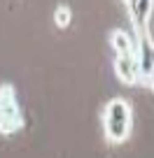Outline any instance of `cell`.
Listing matches in <instances>:
<instances>
[{
    "mask_svg": "<svg viewBox=\"0 0 154 158\" xmlns=\"http://www.w3.org/2000/svg\"><path fill=\"white\" fill-rule=\"evenodd\" d=\"M112 47L117 51V56H131V54H135L138 40L131 37L126 30H114L112 33Z\"/></svg>",
    "mask_w": 154,
    "mask_h": 158,
    "instance_id": "5b68a950",
    "label": "cell"
},
{
    "mask_svg": "<svg viewBox=\"0 0 154 158\" xmlns=\"http://www.w3.org/2000/svg\"><path fill=\"white\" fill-rule=\"evenodd\" d=\"M114 70H117V77H119L124 84H129V86L140 84V68H138V58H135V54L117 56V58H114Z\"/></svg>",
    "mask_w": 154,
    "mask_h": 158,
    "instance_id": "277c9868",
    "label": "cell"
},
{
    "mask_svg": "<svg viewBox=\"0 0 154 158\" xmlns=\"http://www.w3.org/2000/svg\"><path fill=\"white\" fill-rule=\"evenodd\" d=\"M70 10L68 7H59V10H56V14H54V21H56V26H59V28H68L70 26Z\"/></svg>",
    "mask_w": 154,
    "mask_h": 158,
    "instance_id": "8992f818",
    "label": "cell"
},
{
    "mask_svg": "<svg viewBox=\"0 0 154 158\" xmlns=\"http://www.w3.org/2000/svg\"><path fill=\"white\" fill-rule=\"evenodd\" d=\"M24 128V116H21L19 102H16L14 89L10 84L0 86V133L12 135Z\"/></svg>",
    "mask_w": 154,
    "mask_h": 158,
    "instance_id": "7a4b0ae2",
    "label": "cell"
},
{
    "mask_svg": "<svg viewBox=\"0 0 154 158\" xmlns=\"http://www.w3.org/2000/svg\"><path fill=\"white\" fill-rule=\"evenodd\" d=\"M135 58H138V68H140V84L152 89L154 86V37L138 35Z\"/></svg>",
    "mask_w": 154,
    "mask_h": 158,
    "instance_id": "3957f363",
    "label": "cell"
},
{
    "mask_svg": "<svg viewBox=\"0 0 154 158\" xmlns=\"http://www.w3.org/2000/svg\"><path fill=\"white\" fill-rule=\"evenodd\" d=\"M103 130L112 144L126 142L131 133V105L124 98H112L103 109Z\"/></svg>",
    "mask_w": 154,
    "mask_h": 158,
    "instance_id": "6da1fadb",
    "label": "cell"
},
{
    "mask_svg": "<svg viewBox=\"0 0 154 158\" xmlns=\"http://www.w3.org/2000/svg\"><path fill=\"white\" fill-rule=\"evenodd\" d=\"M124 2H126V5H129V2H131V0H124Z\"/></svg>",
    "mask_w": 154,
    "mask_h": 158,
    "instance_id": "52a82bcc",
    "label": "cell"
}]
</instances>
